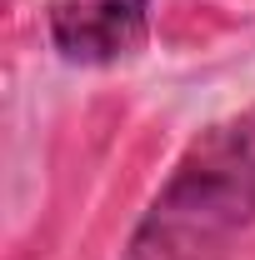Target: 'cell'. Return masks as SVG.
Masks as SVG:
<instances>
[{"mask_svg":"<svg viewBox=\"0 0 255 260\" xmlns=\"http://www.w3.org/2000/svg\"><path fill=\"white\" fill-rule=\"evenodd\" d=\"M255 220V105L200 130L130 230L120 260H215Z\"/></svg>","mask_w":255,"mask_h":260,"instance_id":"obj_1","label":"cell"},{"mask_svg":"<svg viewBox=\"0 0 255 260\" xmlns=\"http://www.w3.org/2000/svg\"><path fill=\"white\" fill-rule=\"evenodd\" d=\"M150 40V0H55L50 45L70 65H115Z\"/></svg>","mask_w":255,"mask_h":260,"instance_id":"obj_2","label":"cell"}]
</instances>
